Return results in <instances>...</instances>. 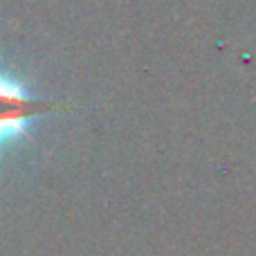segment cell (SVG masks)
Listing matches in <instances>:
<instances>
[{
  "label": "cell",
  "mask_w": 256,
  "mask_h": 256,
  "mask_svg": "<svg viewBox=\"0 0 256 256\" xmlns=\"http://www.w3.org/2000/svg\"><path fill=\"white\" fill-rule=\"evenodd\" d=\"M54 106V102L30 94L20 81L0 70V148L30 137V124Z\"/></svg>",
  "instance_id": "cell-1"
}]
</instances>
